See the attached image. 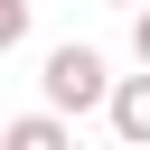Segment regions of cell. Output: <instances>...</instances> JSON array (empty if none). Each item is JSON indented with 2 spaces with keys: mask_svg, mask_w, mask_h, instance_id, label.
I'll return each instance as SVG.
<instances>
[{
  "mask_svg": "<svg viewBox=\"0 0 150 150\" xmlns=\"http://www.w3.org/2000/svg\"><path fill=\"white\" fill-rule=\"evenodd\" d=\"M38 84H47V103H56V112H103V84H112V75H103V56H94V47H56Z\"/></svg>",
  "mask_w": 150,
  "mask_h": 150,
  "instance_id": "6da1fadb",
  "label": "cell"
},
{
  "mask_svg": "<svg viewBox=\"0 0 150 150\" xmlns=\"http://www.w3.org/2000/svg\"><path fill=\"white\" fill-rule=\"evenodd\" d=\"M103 112H112V131H122L131 150H150V66L122 75V84H103Z\"/></svg>",
  "mask_w": 150,
  "mask_h": 150,
  "instance_id": "7a4b0ae2",
  "label": "cell"
},
{
  "mask_svg": "<svg viewBox=\"0 0 150 150\" xmlns=\"http://www.w3.org/2000/svg\"><path fill=\"white\" fill-rule=\"evenodd\" d=\"M131 56L150 66V0H131Z\"/></svg>",
  "mask_w": 150,
  "mask_h": 150,
  "instance_id": "5b68a950",
  "label": "cell"
},
{
  "mask_svg": "<svg viewBox=\"0 0 150 150\" xmlns=\"http://www.w3.org/2000/svg\"><path fill=\"white\" fill-rule=\"evenodd\" d=\"M103 9H131V0H103Z\"/></svg>",
  "mask_w": 150,
  "mask_h": 150,
  "instance_id": "8992f818",
  "label": "cell"
},
{
  "mask_svg": "<svg viewBox=\"0 0 150 150\" xmlns=\"http://www.w3.org/2000/svg\"><path fill=\"white\" fill-rule=\"evenodd\" d=\"M0 141H9V150H66V122H56V112H19Z\"/></svg>",
  "mask_w": 150,
  "mask_h": 150,
  "instance_id": "3957f363",
  "label": "cell"
},
{
  "mask_svg": "<svg viewBox=\"0 0 150 150\" xmlns=\"http://www.w3.org/2000/svg\"><path fill=\"white\" fill-rule=\"evenodd\" d=\"M19 38H28V0H0V56H9Z\"/></svg>",
  "mask_w": 150,
  "mask_h": 150,
  "instance_id": "277c9868",
  "label": "cell"
}]
</instances>
